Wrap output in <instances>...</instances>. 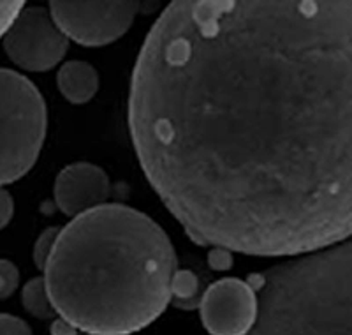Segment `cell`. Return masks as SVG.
<instances>
[{
  "label": "cell",
  "mask_w": 352,
  "mask_h": 335,
  "mask_svg": "<svg viewBox=\"0 0 352 335\" xmlns=\"http://www.w3.org/2000/svg\"><path fill=\"white\" fill-rule=\"evenodd\" d=\"M144 175L201 245L292 256L352 230V4L178 0L138 55Z\"/></svg>",
  "instance_id": "obj_1"
},
{
  "label": "cell",
  "mask_w": 352,
  "mask_h": 335,
  "mask_svg": "<svg viewBox=\"0 0 352 335\" xmlns=\"http://www.w3.org/2000/svg\"><path fill=\"white\" fill-rule=\"evenodd\" d=\"M176 254L166 232L125 205H100L62 227L44 267L56 314L88 335H129L169 303Z\"/></svg>",
  "instance_id": "obj_2"
},
{
  "label": "cell",
  "mask_w": 352,
  "mask_h": 335,
  "mask_svg": "<svg viewBox=\"0 0 352 335\" xmlns=\"http://www.w3.org/2000/svg\"><path fill=\"white\" fill-rule=\"evenodd\" d=\"M257 316L247 335H352V243L250 274Z\"/></svg>",
  "instance_id": "obj_3"
},
{
  "label": "cell",
  "mask_w": 352,
  "mask_h": 335,
  "mask_svg": "<svg viewBox=\"0 0 352 335\" xmlns=\"http://www.w3.org/2000/svg\"><path fill=\"white\" fill-rule=\"evenodd\" d=\"M46 128L48 110L39 88L20 72L0 68V187L32 170Z\"/></svg>",
  "instance_id": "obj_4"
},
{
  "label": "cell",
  "mask_w": 352,
  "mask_h": 335,
  "mask_svg": "<svg viewBox=\"0 0 352 335\" xmlns=\"http://www.w3.org/2000/svg\"><path fill=\"white\" fill-rule=\"evenodd\" d=\"M140 2H52L50 14L67 39L104 46L120 39L136 18Z\"/></svg>",
  "instance_id": "obj_5"
},
{
  "label": "cell",
  "mask_w": 352,
  "mask_h": 335,
  "mask_svg": "<svg viewBox=\"0 0 352 335\" xmlns=\"http://www.w3.org/2000/svg\"><path fill=\"white\" fill-rule=\"evenodd\" d=\"M9 59L27 71H50L67 53L69 39L41 6L23 8L2 37Z\"/></svg>",
  "instance_id": "obj_6"
},
{
  "label": "cell",
  "mask_w": 352,
  "mask_h": 335,
  "mask_svg": "<svg viewBox=\"0 0 352 335\" xmlns=\"http://www.w3.org/2000/svg\"><path fill=\"white\" fill-rule=\"evenodd\" d=\"M199 312L210 335H247L257 316L256 292L247 281L226 277L204 292Z\"/></svg>",
  "instance_id": "obj_7"
},
{
  "label": "cell",
  "mask_w": 352,
  "mask_h": 335,
  "mask_svg": "<svg viewBox=\"0 0 352 335\" xmlns=\"http://www.w3.org/2000/svg\"><path fill=\"white\" fill-rule=\"evenodd\" d=\"M109 196V179L92 163H72L55 180V201L65 216L76 217L104 205Z\"/></svg>",
  "instance_id": "obj_8"
},
{
  "label": "cell",
  "mask_w": 352,
  "mask_h": 335,
  "mask_svg": "<svg viewBox=\"0 0 352 335\" xmlns=\"http://www.w3.org/2000/svg\"><path fill=\"white\" fill-rule=\"evenodd\" d=\"M56 85L69 103L85 104L97 94L99 74L96 68L85 60H71L58 69Z\"/></svg>",
  "instance_id": "obj_9"
},
{
  "label": "cell",
  "mask_w": 352,
  "mask_h": 335,
  "mask_svg": "<svg viewBox=\"0 0 352 335\" xmlns=\"http://www.w3.org/2000/svg\"><path fill=\"white\" fill-rule=\"evenodd\" d=\"M204 295L203 281L192 270H175L169 286V302L182 311L199 309Z\"/></svg>",
  "instance_id": "obj_10"
},
{
  "label": "cell",
  "mask_w": 352,
  "mask_h": 335,
  "mask_svg": "<svg viewBox=\"0 0 352 335\" xmlns=\"http://www.w3.org/2000/svg\"><path fill=\"white\" fill-rule=\"evenodd\" d=\"M21 303H23L25 311L28 314H32L37 319H43V321L55 319L58 316L53 307L52 300H50L44 277H36V279H30L25 284L23 290H21Z\"/></svg>",
  "instance_id": "obj_11"
},
{
  "label": "cell",
  "mask_w": 352,
  "mask_h": 335,
  "mask_svg": "<svg viewBox=\"0 0 352 335\" xmlns=\"http://www.w3.org/2000/svg\"><path fill=\"white\" fill-rule=\"evenodd\" d=\"M60 233V227H48L41 233L39 238L36 240V245H34V263L37 268L44 270L46 267V261H48L50 254L53 251V245L56 242V236Z\"/></svg>",
  "instance_id": "obj_12"
},
{
  "label": "cell",
  "mask_w": 352,
  "mask_h": 335,
  "mask_svg": "<svg viewBox=\"0 0 352 335\" xmlns=\"http://www.w3.org/2000/svg\"><path fill=\"white\" fill-rule=\"evenodd\" d=\"M20 286V272L12 261L0 260V300L9 298Z\"/></svg>",
  "instance_id": "obj_13"
},
{
  "label": "cell",
  "mask_w": 352,
  "mask_h": 335,
  "mask_svg": "<svg viewBox=\"0 0 352 335\" xmlns=\"http://www.w3.org/2000/svg\"><path fill=\"white\" fill-rule=\"evenodd\" d=\"M0 335H32V330L16 316L0 314Z\"/></svg>",
  "instance_id": "obj_14"
},
{
  "label": "cell",
  "mask_w": 352,
  "mask_h": 335,
  "mask_svg": "<svg viewBox=\"0 0 352 335\" xmlns=\"http://www.w3.org/2000/svg\"><path fill=\"white\" fill-rule=\"evenodd\" d=\"M25 8L23 2H0V39L8 32L9 25L14 21L18 12Z\"/></svg>",
  "instance_id": "obj_15"
},
{
  "label": "cell",
  "mask_w": 352,
  "mask_h": 335,
  "mask_svg": "<svg viewBox=\"0 0 352 335\" xmlns=\"http://www.w3.org/2000/svg\"><path fill=\"white\" fill-rule=\"evenodd\" d=\"M208 263L213 270H228L232 265L231 251L222 247H213L208 254Z\"/></svg>",
  "instance_id": "obj_16"
},
{
  "label": "cell",
  "mask_w": 352,
  "mask_h": 335,
  "mask_svg": "<svg viewBox=\"0 0 352 335\" xmlns=\"http://www.w3.org/2000/svg\"><path fill=\"white\" fill-rule=\"evenodd\" d=\"M14 214V201L6 189L0 187V230L9 224Z\"/></svg>",
  "instance_id": "obj_17"
},
{
  "label": "cell",
  "mask_w": 352,
  "mask_h": 335,
  "mask_svg": "<svg viewBox=\"0 0 352 335\" xmlns=\"http://www.w3.org/2000/svg\"><path fill=\"white\" fill-rule=\"evenodd\" d=\"M53 335H88V334H83V332L72 328L71 325L65 323L64 319H56L55 323H53Z\"/></svg>",
  "instance_id": "obj_18"
}]
</instances>
